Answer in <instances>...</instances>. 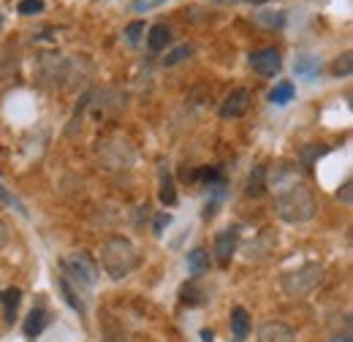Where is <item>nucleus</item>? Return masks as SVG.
Listing matches in <instances>:
<instances>
[{
    "mask_svg": "<svg viewBox=\"0 0 353 342\" xmlns=\"http://www.w3.org/2000/svg\"><path fill=\"white\" fill-rule=\"evenodd\" d=\"M274 212L285 223H307L315 214V199L305 185H291L274 196Z\"/></svg>",
    "mask_w": 353,
    "mask_h": 342,
    "instance_id": "nucleus-1",
    "label": "nucleus"
},
{
    "mask_svg": "<svg viewBox=\"0 0 353 342\" xmlns=\"http://www.w3.org/2000/svg\"><path fill=\"white\" fill-rule=\"evenodd\" d=\"M136 263H139L136 248H133L131 239H125V237L109 239V242L103 245V250H101V266H103V272H106L112 280L128 277L133 269H136Z\"/></svg>",
    "mask_w": 353,
    "mask_h": 342,
    "instance_id": "nucleus-2",
    "label": "nucleus"
},
{
    "mask_svg": "<svg viewBox=\"0 0 353 342\" xmlns=\"http://www.w3.org/2000/svg\"><path fill=\"white\" fill-rule=\"evenodd\" d=\"M323 266L321 263H305V266H299L296 272H288V274H283V291H285V296H291V299H302V296H307L312 294L321 283H323Z\"/></svg>",
    "mask_w": 353,
    "mask_h": 342,
    "instance_id": "nucleus-3",
    "label": "nucleus"
},
{
    "mask_svg": "<svg viewBox=\"0 0 353 342\" xmlns=\"http://www.w3.org/2000/svg\"><path fill=\"white\" fill-rule=\"evenodd\" d=\"M63 277L77 288H92L98 283V263L88 253H74L63 261Z\"/></svg>",
    "mask_w": 353,
    "mask_h": 342,
    "instance_id": "nucleus-4",
    "label": "nucleus"
},
{
    "mask_svg": "<svg viewBox=\"0 0 353 342\" xmlns=\"http://www.w3.org/2000/svg\"><path fill=\"white\" fill-rule=\"evenodd\" d=\"M248 109H250V92H248V90H231V92L225 95V101H223L221 117L236 120V117H242Z\"/></svg>",
    "mask_w": 353,
    "mask_h": 342,
    "instance_id": "nucleus-5",
    "label": "nucleus"
},
{
    "mask_svg": "<svg viewBox=\"0 0 353 342\" xmlns=\"http://www.w3.org/2000/svg\"><path fill=\"white\" fill-rule=\"evenodd\" d=\"M250 66L261 77H274L283 68V60H280V52L277 49H259V52L250 54Z\"/></svg>",
    "mask_w": 353,
    "mask_h": 342,
    "instance_id": "nucleus-6",
    "label": "nucleus"
},
{
    "mask_svg": "<svg viewBox=\"0 0 353 342\" xmlns=\"http://www.w3.org/2000/svg\"><path fill=\"white\" fill-rule=\"evenodd\" d=\"M259 342H294V332L280 321H269L259 329Z\"/></svg>",
    "mask_w": 353,
    "mask_h": 342,
    "instance_id": "nucleus-7",
    "label": "nucleus"
},
{
    "mask_svg": "<svg viewBox=\"0 0 353 342\" xmlns=\"http://www.w3.org/2000/svg\"><path fill=\"white\" fill-rule=\"evenodd\" d=\"M236 239H239V234H236V228H228V231H221L218 234V239H215V256L221 261L223 266L231 261L234 256V250H236Z\"/></svg>",
    "mask_w": 353,
    "mask_h": 342,
    "instance_id": "nucleus-8",
    "label": "nucleus"
},
{
    "mask_svg": "<svg viewBox=\"0 0 353 342\" xmlns=\"http://www.w3.org/2000/svg\"><path fill=\"white\" fill-rule=\"evenodd\" d=\"M250 334V315L245 307H234L231 310V337L234 342H245Z\"/></svg>",
    "mask_w": 353,
    "mask_h": 342,
    "instance_id": "nucleus-9",
    "label": "nucleus"
},
{
    "mask_svg": "<svg viewBox=\"0 0 353 342\" xmlns=\"http://www.w3.org/2000/svg\"><path fill=\"white\" fill-rule=\"evenodd\" d=\"M46 329V312L44 310H30L28 312V321H25V326H22V332H25V337H39L41 332Z\"/></svg>",
    "mask_w": 353,
    "mask_h": 342,
    "instance_id": "nucleus-10",
    "label": "nucleus"
},
{
    "mask_svg": "<svg viewBox=\"0 0 353 342\" xmlns=\"http://www.w3.org/2000/svg\"><path fill=\"white\" fill-rule=\"evenodd\" d=\"M19 301H22V291H19V288H6V291L0 294V304H3L8 321H14V315H17V310H19Z\"/></svg>",
    "mask_w": 353,
    "mask_h": 342,
    "instance_id": "nucleus-11",
    "label": "nucleus"
},
{
    "mask_svg": "<svg viewBox=\"0 0 353 342\" xmlns=\"http://www.w3.org/2000/svg\"><path fill=\"white\" fill-rule=\"evenodd\" d=\"M188 269H190V274H204L207 269H210V256H207V250H201V248H196V250H190L188 253Z\"/></svg>",
    "mask_w": 353,
    "mask_h": 342,
    "instance_id": "nucleus-12",
    "label": "nucleus"
},
{
    "mask_svg": "<svg viewBox=\"0 0 353 342\" xmlns=\"http://www.w3.org/2000/svg\"><path fill=\"white\" fill-rule=\"evenodd\" d=\"M294 95H296V87L291 85V82H280V85H274V90L269 92V101L277 103V106H285V103L294 101Z\"/></svg>",
    "mask_w": 353,
    "mask_h": 342,
    "instance_id": "nucleus-13",
    "label": "nucleus"
},
{
    "mask_svg": "<svg viewBox=\"0 0 353 342\" xmlns=\"http://www.w3.org/2000/svg\"><path fill=\"white\" fill-rule=\"evenodd\" d=\"M172 41V33H169V28L166 25H155V28H150V49L152 52H161V49H166V43Z\"/></svg>",
    "mask_w": 353,
    "mask_h": 342,
    "instance_id": "nucleus-14",
    "label": "nucleus"
},
{
    "mask_svg": "<svg viewBox=\"0 0 353 342\" xmlns=\"http://www.w3.org/2000/svg\"><path fill=\"white\" fill-rule=\"evenodd\" d=\"M161 201H163L166 207H174V204H176L174 179H172V174H169L166 169L161 171Z\"/></svg>",
    "mask_w": 353,
    "mask_h": 342,
    "instance_id": "nucleus-15",
    "label": "nucleus"
},
{
    "mask_svg": "<svg viewBox=\"0 0 353 342\" xmlns=\"http://www.w3.org/2000/svg\"><path fill=\"white\" fill-rule=\"evenodd\" d=\"M318 71H321V63L315 57H299L296 60V77L312 79V77H318Z\"/></svg>",
    "mask_w": 353,
    "mask_h": 342,
    "instance_id": "nucleus-16",
    "label": "nucleus"
},
{
    "mask_svg": "<svg viewBox=\"0 0 353 342\" xmlns=\"http://www.w3.org/2000/svg\"><path fill=\"white\" fill-rule=\"evenodd\" d=\"M264 177H266V169H264V166L253 169L250 179H248V196H261V193H264V190H266Z\"/></svg>",
    "mask_w": 353,
    "mask_h": 342,
    "instance_id": "nucleus-17",
    "label": "nucleus"
},
{
    "mask_svg": "<svg viewBox=\"0 0 353 342\" xmlns=\"http://www.w3.org/2000/svg\"><path fill=\"white\" fill-rule=\"evenodd\" d=\"M60 291H63V296L68 299V304H71V307H74V310H77L79 315H85V304H82L79 294H77V291L71 288V283H68L65 277H60Z\"/></svg>",
    "mask_w": 353,
    "mask_h": 342,
    "instance_id": "nucleus-18",
    "label": "nucleus"
},
{
    "mask_svg": "<svg viewBox=\"0 0 353 342\" xmlns=\"http://www.w3.org/2000/svg\"><path fill=\"white\" fill-rule=\"evenodd\" d=\"M179 296H182V301H185V304L196 307V304H201V301H204V291H201L196 283H188V285L182 288V294H179Z\"/></svg>",
    "mask_w": 353,
    "mask_h": 342,
    "instance_id": "nucleus-19",
    "label": "nucleus"
},
{
    "mask_svg": "<svg viewBox=\"0 0 353 342\" xmlns=\"http://www.w3.org/2000/svg\"><path fill=\"white\" fill-rule=\"evenodd\" d=\"M337 77H348L353 71V54L351 52H343L340 57H337V63H334V68H332Z\"/></svg>",
    "mask_w": 353,
    "mask_h": 342,
    "instance_id": "nucleus-20",
    "label": "nucleus"
},
{
    "mask_svg": "<svg viewBox=\"0 0 353 342\" xmlns=\"http://www.w3.org/2000/svg\"><path fill=\"white\" fill-rule=\"evenodd\" d=\"M193 54V46H179V49H174V52H169L166 54V60H163V66H176V63H182V60H188Z\"/></svg>",
    "mask_w": 353,
    "mask_h": 342,
    "instance_id": "nucleus-21",
    "label": "nucleus"
},
{
    "mask_svg": "<svg viewBox=\"0 0 353 342\" xmlns=\"http://www.w3.org/2000/svg\"><path fill=\"white\" fill-rule=\"evenodd\" d=\"M17 11L19 14H41L44 11V0H19Z\"/></svg>",
    "mask_w": 353,
    "mask_h": 342,
    "instance_id": "nucleus-22",
    "label": "nucleus"
},
{
    "mask_svg": "<svg viewBox=\"0 0 353 342\" xmlns=\"http://www.w3.org/2000/svg\"><path fill=\"white\" fill-rule=\"evenodd\" d=\"M141 33H144V22H131L128 30H125V39H128L131 43H136L139 39H141Z\"/></svg>",
    "mask_w": 353,
    "mask_h": 342,
    "instance_id": "nucleus-23",
    "label": "nucleus"
},
{
    "mask_svg": "<svg viewBox=\"0 0 353 342\" xmlns=\"http://www.w3.org/2000/svg\"><path fill=\"white\" fill-rule=\"evenodd\" d=\"M196 179H204V182H218V179H221V171H218V169H199V171H196Z\"/></svg>",
    "mask_w": 353,
    "mask_h": 342,
    "instance_id": "nucleus-24",
    "label": "nucleus"
},
{
    "mask_svg": "<svg viewBox=\"0 0 353 342\" xmlns=\"http://www.w3.org/2000/svg\"><path fill=\"white\" fill-rule=\"evenodd\" d=\"M0 201H3V204H8V207H17L19 212H25V207H22V204H19V201H17V199H14L3 185H0Z\"/></svg>",
    "mask_w": 353,
    "mask_h": 342,
    "instance_id": "nucleus-25",
    "label": "nucleus"
},
{
    "mask_svg": "<svg viewBox=\"0 0 353 342\" xmlns=\"http://www.w3.org/2000/svg\"><path fill=\"white\" fill-rule=\"evenodd\" d=\"M161 0H136L133 3V11H150V8H158Z\"/></svg>",
    "mask_w": 353,
    "mask_h": 342,
    "instance_id": "nucleus-26",
    "label": "nucleus"
},
{
    "mask_svg": "<svg viewBox=\"0 0 353 342\" xmlns=\"http://www.w3.org/2000/svg\"><path fill=\"white\" fill-rule=\"evenodd\" d=\"M169 223H172V214H166V212L158 214V220H155V234L161 237V234H163V228H166Z\"/></svg>",
    "mask_w": 353,
    "mask_h": 342,
    "instance_id": "nucleus-27",
    "label": "nucleus"
},
{
    "mask_svg": "<svg viewBox=\"0 0 353 342\" xmlns=\"http://www.w3.org/2000/svg\"><path fill=\"white\" fill-rule=\"evenodd\" d=\"M337 199H343L345 204H351V182H345V185H343V190L337 193Z\"/></svg>",
    "mask_w": 353,
    "mask_h": 342,
    "instance_id": "nucleus-28",
    "label": "nucleus"
},
{
    "mask_svg": "<svg viewBox=\"0 0 353 342\" xmlns=\"http://www.w3.org/2000/svg\"><path fill=\"white\" fill-rule=\"evenodd\" d=\"M6 242H8V225H6L3 220H0V248H3Z\"/></svg>",
    "mask_w": 353,
    "mask_h": 342,
    "instance_id": "nucleus-29",
    "label": "nucleus"
},
{
    "mask_svg": "<svg viewBox=\"0 0 353 342\" xmlns=\"http://www.w3.org/2000/svg\"><path fill=\"white\" fill-rule=\"evenodd\" d=\"M0 28H3V17H0Z\"/></svg>",
    "mask_w": 353,
    "mask_h": 342,
    "instance_id": "nucleus-30",
    "label": "nucleus"
}]
</instances>
